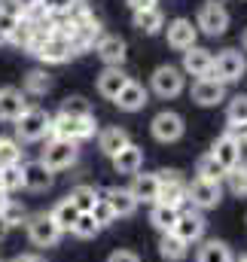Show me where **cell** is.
Masks as SVG:
<instances>
[{"mask_svg":"<svg viewBox=\"0 0 247 262\" xmlns=\"http://www.w3.org/2000/svg\"><path fill=\"white\" fill-rule=\"evenodd\" d=\"M241 43H244V49H247V31H244V37H241Z\"/></svg>","mask_w":247,"mask_h":262,"instance_id":"f5cc1de1","label":"cell"},{"mask_svg":"<svg viewBox=\"0 0 247 262\" xmlns=\"http://www.w3.org/2000/svg\"><path fill=\"white\" fill-rule=\"evenodd\" d=\"M0 189L6 195L25 189V177H22V165H9V168H0Z\"/></svg>","mask_w":247,"mask_h":262,"instance_id":"836d02e7","label":"cell"},{"mask_svg":"<svg viewBox=\"0 0 247 262\" xmlns=\"http://www.w3.org/2000/svg\"><path fill=\"white\" fill-rule=\"evenodd\" d=\"M159 198L156 204H168V207H177L186 201V183L180 177V171H159Z\"/></svg>","mask_w":247,"mask_h":262,"instance_id":"8992f818","label":"cell"},{"mask_svg":"<svg viewBox=\"0 0 247 262\" xmlns=\"http://www.w3.org/2000/svg\"><path fill=\"white\" fill-rule=\"evenodd\" d=\"M195 174H198V180H211V183H220V180L226 177V171L217 165V159H214L211 152H204V156L195 162Z\"/></svg>","mask_w":247,"mask_h":262,"instance_id":"d6a6232c","label":"cell"},{"mask_svg":"<svg viewBox=\"0 0 247 262\" xmlns=\"http://www.w3.org/2000/svg\"><path fill=\"white\" fill-rule=\"evenodd\" d=\"M46 6H49V12L58 18V15H67V12L76 6V0H46Z\"/></svg>","mask_w":247,"mask_h":262,"instance_id":"ee69618b","label":"cell"},{"mask_svg":"<svg viewBox=\"0 0 247 262\" xmlns=\"http://www.w3.org/2000/svg\"><path fill=\"white\" fill-rule=\"evenodd\" d=\"M98 198H104V201L113 207L116 220H119V216H131V213L137 210V201H134V195H131L128 189H104V192H98Z\"/></svg>","mask_w":247,"mask_h":262,"instance_id":"cb8c5ba5","label":"cell"},{"mask_svg":"<svg viewBox=\"0 0 247 262\" xmlns=\"http://www.w3.org/2000/svg\"><path fill=\"white\" fill-rule=\"evenodd\" d=\"M40 61H46V64H64V61H70L73 58V49H70V40L61 37V34H52L37 52H34Z\"/></svg>","mask_w":247,"mask_h":262,"instance_id":"4fadbf2b","label":"cell"},{"mask_svg":"<svg viewBox=\"0 0 247 262\" xmlns=\"http://www.w3.org/2000/svg\"><path fill=\"white\" fill-rule=\"evenodd\" d=\"M18 15H12V12H3L0 9V43H6L12 34H15V28H18Z\"/></svg>","mask_w":247,"mask_h":262,"instance_id":"b9f144b4","label":"cell"},{"mask_svg":"<svg viewBox=\"0 0 247 262\" xmlns=\"http://www.w3.org/2000/svg\"><path fill=\"white\" fill-rule=\"evenodd\" d=\"M49 216H52V223H55L61 232H70V229H73V223L79 220V210H76V204H73L70 198H61V201L49 210Z\"/></svg>","mask_w":247,"mask_h":262,"instance_id":"83f0119b","label":"cell"},{"mask_svg":"<svg viewBox=\"0 0 247 262\" xmlns=\"http://www.w3.org/2000/svg\"><path fill=\"white\" fill-rule=\"evenodd\" d=\"M22 177H25V189H31V192H46L52 186V171L40 159L22 165Z\"/></svg>","mask_w":247,"mask_h":262,"instance_id":"ac0fdd59","label":"cell"},{"mask_svg":"<svg viewBox=\"0 0 247 262\" xmlns=\"http://www.w3.org/2000/svg\"><path fill=\"white\" fill-rule=\"evenodd\" d=\"M0 9H3V12H12V15H18V18H22L25 3H22V0H0Z\"/></svg>","mask_w":247,"mask_h":262,"instance_id":"bcb514c9","label":"cell"},{"mask_svg":"<svg viewBox=\"0 0 247 262\" xmlns=\"http://www.w3.org/2000/svg\"><path fill=\"white\" fill-rule=\"evenodd\" d=\"M0 220L12 229V226H22V223L28 220V210H25V204H18V201L9 198V201L3 204V210H0Z\"/></svg>","mask_w":247,"mask_h":262,"instance_id":"f35d334b","label":"cell"},{"mask_svg":"<svg viewBox=\"0 0 247 262\" xmlns=\"http://www.w3.org/2000/svg\"><path fill=\"white\" fill-rule=\"evenodd\" d=\"M22 21L25 25H46V21H52V12H49L46 0H28L25 9H22Z\"/></svg>","mask_w":247,"mask_h":262,"instance_id":"4dcf8cb0","label":"cell"},{"mask_svg":"<svg viewBox=\"0 0 247 262\" xmlns=\"http://www.w3.org/2000/svg\"><path fill=\"white\" fill-rule=\"evenodd\" d=\"M247 73V61L241 52H235V49H226V52H220L217 58H214V70H211V79H217V82H238L241 76Z\"/></svg>","mask_w":247,"mask_h":262,"instance_id":"3957f363","label":"cell"},{"mask_svg":"<svg viewBox=\"0 0 247 262\" xmlns=\"http://www.w3.org/2000/svg\"><path fill=\"white\" fill-rule=\"evenodd\" d=\"M28 238H31V244H37V247H55L58 244V238H61L64 232L52 223V216L49 213H34V216H28Z\"/></svg>","mask_w":247,"mask_h":262,"instance_id":"5b68a950","label":"cell"},{"mask_svg":"<svg viewBox=\"0 0 247 262\" xmlns=\"http://www.w3.org/2000/svg\"><path fill=\"white\" fill-rule=\"evenodd\" d=\"M70 201L76 204V210L79 213H92V207H95V201H98V189L95 186H86V183H79V186H73L70 189Z\"/></svg>","mask_w":247,"mask_h":262,"instance_id":"1f68e13d","label":"cell"},{"mask_svg":"<svg viewBox=\"0 0 247 262\" xmlns=\"http://www.w3.org/2000/svg\"><path fill=\"white\" fill-rule=\"evenodd\" d=\"M52 137H61V140H73V143H79V140H86V137H92L95 134V116H86V119H73V116H55L52 119V128H49Z\"/></svg>","mask_w":247,"mask_h":262,"instance_id":"7a4b0ae2","label":"cell"},{"mask_svg":"<svg viewBox=\"0 0 247 262\" xmlns=\"http://www.w3.org/2000/svg\"><path fill=\"white\" fill-rule=\"evenodd\" d=\"M226 119H229V128H247V95L232 98V104L226 110Z\"/></svg>","mask_w":247,"mask_h":262,"instance_id":"e575fe53","label":"cell"},{"mask_svg":"<svg viewBox=\"0 0 247 262\" xmlns=\"http://www.w3.org/2000/svg\"><path fill=\"white\" fill-rule=\"evenodd\" d=\"M131 143V137H128V131L119 128V125H110V128H104L101 134H98V149L104 152V156H116L119 149H125Z\"/></svg>","mask_w":247,"mask_h":262,"instance_id":"44dd1931","label":"cell"},{"mask_svg":"<svg viewBox=\"0 0 247 262\" xmlns=\"http://www.w3.org/2000/svg\"><path fill=\"white\" fill-rule=\"evenodd\" d=\"M76 156H79V149H76V143L73 140H61V137H52L49 143H46V149H43V165L55 174V171H64V168H70L73 162H76Z\"/></svg>","mask_w":247,"mask_h":262,"instance_id":"277c9868","label":"cell"},{"mask_svg":"<svg viewBox=\"0 0 247 262\" xmlns=\"http://www.w3.org/2000/svg\"><path fill=\"white\" fill-rule=\"evenodd\" d=\"M140 165H143V149L134 146V143H128L125 149H119V152L113 156L116 174H140Z\"/></svg>","mask_w":247,"mask_h":262,"instance_id":"7402d4cb","label":"cell"},{"mask_svg":"<svg viewBox=\"0 0 247 262\" xmlns=\"http://www.w3.org/2000/svg\"><path fill=\"white\" fill-rule=\"evenodd\" d=\"M76 3H79V0H76Z\"/></svg>","mask_w":247,"mask_h":262,"instance_id":"11a10c76","label":"cell"},{"mask_svg":"<svg viewBox=\"0 0 247 262\" xmlns=\"http://www.w3.org/2000/svg\"><path fill=\"white\" fill-rule=\"evenodd\" d=\"M128 76L122 73V67H107L101 76H98V92L107 98V101H116V95L125 89Z\"/></svg>","mask_w":247,"mask_h":262,"instance_id":"d4e9b609","label":"cell"},{"mask_svg":"<svg viewBox=\"0 0 247 262\" xmlns=\"http://www.w3.org/2000/svg\"><path fill=\"white\" fill-rule=\"evenodd\" d=\"M226 180H229V189L235 192V195L247 198V177L238 171V168H232V171H226Z\"/></svg>","mask_w":247,"mask_h":262,"instance_id":"7bdbcfd3","label":"cell"},{"mask_svg":"<svg viewBox=\"0 0 247 262\" xmlns=\"http://www.w3.org/2000/svg\"><path fill=\"white\" fill-rule=\"evenodd\" d=\"M12 262H46V259H40L37 253H22V256H15Z\"/></svg>","mask_w":247,"mask_h":262,"instance_id":"c3c4849f","label":"cell"},{"mask_svg":"<svg viewBox=\"0 0 247 262\" xmlns=\"http://www.w3.org/2000/svg\"><path fill=\"white\" fill-rule=\"evenodd\" d=\"M6 201H9V195H6V192L0 189V210H3V204H6Z\"/></svg>","mask_w":247,"mask_h":262,"instance_id":"816d5d0a","label":"cell"},{"mask_svg":"<svg viewBox=\"0 0 247 262\" xmlns=\"http://www.w3.org/2000/svg\"><path fill=\"white\" fill-rule=\"evenodd\" d=\"M9 165H22V146L12 137H0V168Z\"/></svg>","mask_w":247,"mask_h":262,"instance_id":"8d00e7d4","label":"cell"},{"mask_svg":"<svg viewBox=\"0 0 247 262\" xmlns=\"http://www.w3.org/2000/svg\"><path fill=\"white\" fill-rule=\"evenodd\" d=\"M128 3H131L134 12H137V9H153V6H156V0H128Z\"/></svg>","mask_w":247,"mask_h":262,"instance_id":"7dc6e473","label":"cell"},{"mask_svg":"<svg viewBox=\"0 0 247 262\" xmlns=\"http://www.w3.org/2000/svg\"><path fill=\"white\" fill-rule=\"evenodd\" d=\"M177 216H180V210L177 207H168V204H153V210H150V223L159 232H171L174 223H177Z\"/></svg>","mask_w":247,"mask_h":262,"instance_id":"f546056e","label":"cell"},{"mask_svg":"<svg viewBox=\"0 0 247 262\" xmlns=\"http://www.w3.org/2000/svg\"><path fill=\"white\" fill-rule=\"evenodd\" d=\"M107 262H140V256H137V253H131V250H113Z\"/></svg>","mask_w":247,"mask_h":262,"instance_id":"f6af8a7d","label":"cell"},{"mask_svg":"<svg viewBox=\"0 0 247 262\" xmlns=\"http://www.w3.org/2000/svg\"><path fill=\"white\" fill-rule=\"evenodd\" d=\"M223 95H226V85L217 82V79H211V76L192 82V101H195L198 107H217V104L223 101Z\"/></svg>","mask_w":247,"mask_h":262,"instance_id":"5bb4252c","label":"cell"},{"mask_svg":"<svg viewBox=\"0 0 247 262\" xmlns=\"http://www.w3.org/2000/svg\"><path fill=\"white\" fill-rule=\"evenodd\" d=\"M150 131H153V137H156L159 143H174V140L183 137V131H186L183 116H180V113H171V110H162V113L153 119Z\"/></svg>","mask_w":247,"mask_h":262,"instance_id":"9c48e42d","label":"cell"},{"mask_svg":"<svg viewBox=\"0 0 247 262\" xmlns=\"http://www.w3.org/2000/svg\"><path fill=\"white\" fill-rule=\"evenodd\" d=\"M128 192L134 195L137 204H140V201L156 204V198H159V177H156V174H134V183H131Z\"/></svg>","mask_w":247,"mask_h":262,"instance_id":"603a6c76","label":"cell"},{"mask_svg":"<svg viewBox=\"0 0 247 262\" xmlns=\"http://www.w3.org/2000/svg\"><path fill=\"white\" fill-rule=\"evenodd\" d=\"M159 253H162V259H168V262H180V259H186V253H189V244H183L174 232H162V238H159Z\"/></svg>","mask_w":247,"mask_h":262,"instance_id":"4316f807","label":"cell"},{"mask_svg":"<svg viewBox=\"0 0 247 262\" xmlns=\"http://www.w3.org/2000/svg\"><path fill=\"white\" fill-rule=\"evenodd\" d=\"M211 70H214V55L208 49L192 46L183 52V73H192L195 79H204V76H211Z\"/></svg>","mask_w":247,"mask_h":262,"instance_id":"2e32d148","label":"cell"},{"mask_svg":"<svg viewBox=\"0 0 247 262\" xmlns=\"http://www.w3.org/2000/svg\"><path fill=\"white\" fill-rule=\"evenodd\" d=\"M195 37H198V28H195L189 18H174V21H168V46L186 52V49L195 46Z\"/></svg>","mask_w":247,"mask_h":262,"instance_id":"9a60e30c","label":"cell"},{"mask_svg":"<svg viewBox=\"0 0 247 262\" xmlns=\"http://www.w3.org/2000/svg\"><path fill=\"white\" fill-rule=\"evenodd\" d=\"M52 128V116L46 113V110H40V107H28L18 119H15V134H18V140H25V143H34V140H43L46 134Z\"/></svg>","mask_w":247,"mask_h":262,"instance_id":"6da1fadb","label":"cell"},{"mask_svg":"<svg viewBox=\"0 0 247 262\" xmlns=\"http://www.w3.org/2000/svg\"><path fill=\"white\" fill-rule=\"evenodd\" d=\"M134 28L143 31V34H159L165 28V18H162V12L156 6L153 9H137L134 12Z\"/></svg>","mask_w":247,"mask_h":262,"instance_id":"f1b7e54d","label":"cell"},{"mask_svg":"<svg viewBox=\"0 0 247 262\" xmlns=\"http://www.w3.org/2000/svg\"><path fill=\"white\" fill-rule=\"evenodd\" d=\"M211 156L217 159V165H220L223 171H232V168H238V162H241V140L226 131V134H220V137L214 140Z\"/></svg>","mask_w":247,"mask_h":262,"instance_id":"8fae6325","label":"cell"},{"mask_svg":"<svg viewBox=\"0 0 247 262\" xmlns=\"http://www.w3.org/2000/svg\"><path fill=\"white\" fill-rule=\"evenodd\" d=\"M238 171H241V174L247 177V159H241V162H238Z\"/></svg>","mask_w":247,"mask_h":262,"instance_id":"f907efd6","label":"cell"},{"mask_svg":"<svg viewBox=\"0 0 247 262\" xmlns=\"http://www.w3.org/2000/svg\"><path fill=\"white\" fill-rule=\"evenodd\" d=\"M92 220H95L101 229H107V226H113V223H116V213H113V207H110L104 198H98V201H95V207H92Z\"/></svg>","mask_w":247,"mask_h":262,"instance_id":"60d3db41","label":"cell"},{"mask_svg":"<svg viewBox=\"0 0 247 262\" xmlns=\"http://www.w3.org/2000/svg\"><path fill=\"white\" fill-rule=\"evenodd\" d=\"M238 262H247V256H241V259H238Z\"/></svg>","mask_w":247,"mask_h":262,"instance_id":"db71d44e","label":"cell"},{"mask_svg":"<svg viewBox=\"0 0 247 262\" xmlns=\"http://www.w3.org/2000/svg\"><path fill=\"white\" fill-rule=\"evenodd\" d=\"M95 52H98V58H101L107 67H122V61H125V40L113 37V34H104V37L95 43Z\"/></svg>","mask_w":247,"mask_h":262,"instance_id":"d6986e66","label":"cell"},{"mask_svg":"<svg viewBox=\"0 0 247 262\" xmlns=\"http://www.w3.org/2000/svg\"><path fill=\"white\" fill-rule=\"evenodd\" d=\"M61 116L86 119V116H92V107H89V101H86V98L73 95V98H64V101H61Z\"/></svg>","mask_w":247,"mask_h":262,"instance_id":"74e56055","label":"cell"},{"mask_svg":"<svg viewBox=\"0 0 247 262\" xmlns=\"http://www.w3.org/2000/svg\"><path fill=\"white\" fill-rule=\"evenodd\" d=\"M195 262H235V256H232V250H229V244L226 241H204L201 247H198V256H195Z\"/></svg>","mask_w":247,"mask_h":262,"instance_id":"484cf974","label":"cell"},{"mask_svg":"<svg viewBox=\"0 0 247 262\" xmlns=\"http://www.w3.org/2000/svg\"><path fill=\"white\" fill-rule=\"evenodd\" d=\"M204 216L198 213V210H183L180 216H177V223H174V235L183 241V244H195V241H201L204 238Z\"/></svg>","mask_w":247,"mask_h":262,"instance_id":"7c38bea8","label":"cell"},{"mask_svg":"<svg viewBox=\"0 0 247 262\" xmlns=\"http://www.w3.org/2000/svg\"><path fill=\"white\" fill-rule=\"evenodd\" d=\"M25 110H28V101L18 89H0V119L15 122Z\"/></svg>","mask_w":247,"mask_h":262,"instance_id":"ffe728a7","label":"cell"},{"mask_svg":"<svg viewBox=\"0 0 247 262\" xmlns=\"http://www.w3.org/2000/svg\"><path fill=\"white\" fill-rule=\"evenodd\" d=\"M6 235H9V226H6V223H3V220H0V241H3V238H6Z\"/></svg>","mask_w":247,"mask_h":262,"instance_id":"681fc988","label":"cell"},{"mask_svg":"<svg viewBox=\"0 0 247 262\" xmlns=\"http://www.w3.org/2000/svg\"><path fill=\"white\" fill-rule=\"evenodd\" d=\"M153 92L159 98H177L183 92V70L171 67V64L156 67V73H153Z\"/></svg>","mask_w":247,"mask_h":262,"instance_id":"30bf717a","label":"cell"},{"mask_svg":"<svg viewBox=\"0 0 247 262\" xmlns=\"http://www.w3.org/2000/svg\"><path fill=\"white\" fill-rule=\"evenodd\" d=\"M49 89H52V79H49L46 70H31L25 76V92L28 95H46Z\"/></svg>","mask_w":247,"mask_h":262,"instance_id":"d590c367","label":"cell"},{"mask_svg":"<svg viewBox=\"0 0 247 262\" xmlns=\"http://www.w3.org/2000/svg\"><path fill=\"white\" fill-rule=\"evenodd\" d=\"M147 101H150V95H147V89L140 85V82H134V79H128L125 82V89L116 95V107L125 110V113H137V110H143L147 107Z\"/></svg>","mask_w":247,"mask_h":262,"instance_id":"e0dca14e","label":"cell"},{"mask_svg":"<svg viewBox=\"0 0 247 262\" xmlns=\"http://www.w3.org/2000/svg\"><path fill=\"white\" fill-rule=\"evenodd\" d=\"M76 238H83V241H89V238H95L98 232H101V226L92 220V213H79V220L73 223V229H70Z\"/></svg>","mask_w":247,"mask_h":262,"instance_id":"ab89813d","label":"cell"},{"mask_svg":"<svg viewBox=\"0 0 247 262\" xmlns=\"http://www.w3.org/2000/svg\"><path fill=\"white\" fill-rule=\"evenodd\" d=\"M195 28H201L208 37H223L226 28H229V12H226L217 0H211V3H204V6L198 9V21H195Z\"/></svg>","mask_w":247,"mask_h":262,"instance_id":"ba28073f","label":"cell"},{"mask_svg":"<svg viewBox=\"0 0 247 262\" xmlns=\"http://www.w3.org/2000/svg\"><path fill=\"white\" fill-rule=\"evenodd\" d=\"M220 198H223L220 183H211V180H198V177H195V180L186 186V201H189L195 210H211V207L220 204Z\"/></svg>","mask_w":247,"mask_h":262,"instance_id":"52a82bcc","label":"cell"}]
</instances>
